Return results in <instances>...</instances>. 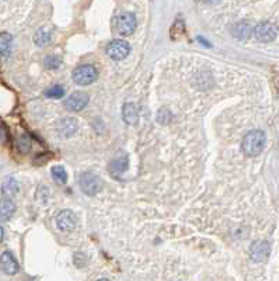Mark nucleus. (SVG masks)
<instances>
[{"instance_id": "9d476101", "label": "nucleus", "mask_w": 279, "mask_h": 281, "mask_svg": "<svg viewBox=\"0 0 279 281\" xmlns=\"http://www.w3.org/2000/svg\"><path fill=\"white\" fill-rule=\"evenodd\" d=\"M88 104V96L83 92H77L70 94L69 98L65 102V107L69 111H80Z\"/></svg>"}, {"instance_id": "b1692460", "label": "nucleus", "mask_w": 279, "mask_h": 281, "mask_svg": "<svg viewBox=\"0 0 279 281\" xmlns=\"http://www.w3.org/2000/svg\"><path fill=\"white\" fill-rule=\"evenodd\" d=\"M3 239H4V230H3V228L0 226V244L3 242Z\"/></svg>"}, {"instance_id": "f8f14e48", "label": "nucleus", "mask_w": 279, "mask_h": 281, "mask_svg": "<svg viewBox=\"0 0 279 281\" xmlns=\"http://www.w3.org/2000/svg\"><path fill=\"white\" fill-rule=\"evenodd\" d=\"M20 190V187H18V183H17V180L13 178H6L4 182H3V184H1V194L4 196V198H13L14 196H17V192Z\"/></svg>"}, {"instance_id": "a211bd4d", "label": "nucleus", "mask_w": 279, "mask_h": 281, "mask_svg": "<svg viewBox=\"0 0 279 281\" xmlns=\"http://www.w3.org/2000/svg\"><path fill=\"white\" fill-rule=\"evenodd\" d=\"M11 51V36L7 32L0 34V54L7 56Z\"/></svg>"}, {"instance_id": "f257e3e1", "label": "nucleus", "mask_w": 279, "mask_h": 281, "mask_svg": "<svg viewBox=\"0 0 279 281\" xmlns=\"http://www.w3.org/2000/svg\"><path fill=\"white\" fill-rule=\"evenodd\" d=\"M267 142V136L261 130H253L243 138L242 149L244 155L257 156L263 152Z\"/></svg>"}, {"instance_id": "f03ea898", "label": "nucleus", "mask_w": 279, "mask_h": 281, "mask_svg": "<svg viewBox=\"0 0 279 281\" xmlns=\"http://www.w3.org/2000/svg\"><path fill=\"white\" fill-rule=\"evenodd\" d=\"M79 184H80L81 192L87 194V196H96L97 192L103 190V180L91 172L81 173L80 178H79Z\"/></svg>"}, {"instance_id": "20e7f679", "label": "nucleus", "mask_w": 279, "mask_h": 281, "mask_svg": "<svg viewBox=\"0 0 279 281\" xmlns=\"http://www.w3.org/2000/svg\"><path fill=\"white\" fill-rule=\"evenodd\" d=\"M117 31L122 36H131L133 31L136 30V17L131 12H125L121 13L117 17V22H115Z\"/></svg>"}, {"instance_id": "4be33fe9", "label": "nucleus", "mask_w": 279, "mask_h": 281, "mask_svg": "<svg viewBox=\"0 0 279 281\" xmlns=\"http://www.w3.org/2000/svg\"><path fill=\"white\" fill-rule=\"evenodd\" d=\"M45 96L49 97V98H60V97L65 96V89L62 86H53L45 92Z\"/></svg>"}, {"instance_id": "f3484780", "label": "nucleus", "mask_w": 279, "mask_h": 281, "mask_svg": "<svg viewBox=\"0 0 279 281\" xmlns=\"http://www.w3.org/2000/svg\"><path fill=\"white\" fill-rule=\"evenodd\" d=\"M51 41V31L48 30V28H39V30L35 32V36H34V42L38 45V46H44L46 45L48 42Z\"/></svg>"}, {"instance_id": "aec40b11", "label": "nucleus", "mask_w": 279, "mask_h": 281, "mask_svg": "<svg viewBox=\"0 0 279 281\" xmlns=\"http://www.w3.org/2000/svg\"><path fill=\"white\" fill-rule=\"evenodd\" d=\"M17 148H18V150L21 154H27L29 149H31V140H29V136L27 134H22V135L18 136V140H17Z\"/></svg>"}, {"instance_id": "2eb2a0df", "label": "nucleus", "mask_w": 279, "mask_h": 281, "mask_svg": "<svg viewBox=\"0 0 279 281\" xmlns=\"http://www.w3.org/2000/svg\"><path fill=\"white\" fill-rule=\"evenodd\" d=\"M122 117H124V121L128 122V124H136L138 122V110L135 107V104L128 103L124 106V111H122Z\"/></svg>"}, {"instance_id": "412c9836", "label": "nucleus", "mask_w": 279, "mask_h": 281, "mask_svg": "<svg viewBox=\"0 0 279 281\" xmlns=\"http://www.w3.org/2000/svg\"><path fill=\"white\" fill-rule=\"evenodd\" d=\"M62 64V60L56 55H48L44 60V65L46 69H58Z\"/></svg>"}, {"instance_id": "5701e85b", "label": "nucleus", "mask_w": 279, "mask_h": 281, "mask_svg": "<svg viewBox=\"0 0 279 281\" xmlns=\"http://www.w3.org/2000/svg\"><path fill=\"white\" fill-rule=\"evenodd\" d=\"M6 134H7V131H6V126H0V138H1L3 142H6Z\"/></svg>"}, {"instance_id": "4468645a", "label": "nucleus", "mask_w": 279, "mask_h": 281, "mask_svg": "<svg viewBox=\"0 0 279 281\" xmlns=\"http://www.w3.org/2000/svg\"><path fill=\"white\" fill-rule=\"evenodd\" d=\"M126 168H128V158H126V156L117 158V159H114L110 164L111 174L115 176V178H119V176L126 170Z\"/></svg>"}, {"instance_id": "7ed1b4c3", "label": "nucleus", "mask_w": 279, "mask_h": 281, "mask_svg": "<svg viewBox=\"0 0 279 281\" xmlns=\"http://www.w3.org/2000/svg\"><path fill=\"white\" fill-rule=\"evenodd\" d=\"M73 82L79 86H88L94 83L98 78V72L93 65H81L77 66L72 74Z\"/></svg>"}, {"instance_id": "423d86ee", "label": "nucleus", "mask_w": 279, "mask_h": 281, "mask_svg": "<svg viewBox=\"0 0 279 281\" xmlns=\"http://www.w3.org/2000/svg\"><path fill=\"white\" fill-rule=\"evenodd\" d=\"M129 52H131V46L124 40H114L107 45V55L114 60H124Z\"/></svg>"}, {"instance_id": "6e6552de", "label": "nucleus", "mask_w": 279, "mask_h": 281, "mask_svg": "<svg viewBox=\"0 0 279 281\" xmlns=\"http://www.w3.org/2000/svg\"><path fill=\"white\" fill-rule=\"evenodd\" d=\"M56 225L60 230L63 232H70L76 228L77 225V218L74 215L73 211L70 210H65L62 212H59L58 216H56Z\"/></svg>"}, {"instance_id": "393cba45", "label": "nucleus", "mask_w": 279, "mask_h": 281, "mask_svg": "<svg viewBox=\"0 0 279 281\" xmlns=\"http://www.w3.org/2000/svg\"><path fill=\"white\" fill-rule=\"evenodd\" d=\"M97 281H110V280H105V278H101V280H97Z\"/></svg>"}, {"instance_id": "ddd939ff", "label": "nucleus", "mask_w": 279, "mask_h": 281, "mask_svg": "<svg viewBox=\"0 0 279 281\" xmlns=\"http://www.w3.org/2000/svg\"><path fill=\"white\" fill-rule=\"evenodd\" d=\"M15 206L14 202L8 198H1L0 200V221H7L14 214Z\"/></svg>"}, {"instance_id": "0eeeda50", "label": "nucleus", "mask_w": 279, "mask_h": 281, "mask_svg": "<svg viewBox=\"0 0 279 281\" xmlns=\"http://www.w3.org/2000/svg\"><path fill=\"white\" fill-rule=\"evenodd\" d=\"M270 253H271V248H270V244L267 240H256L254 244H251L250 258L251 260L257 262V263L267 262Z\"/></svg>"}, {"instance_id": "6ab92c4d", "label": "nucleus", "mask_w": 279, "mask_h": 281, "mask_svg": "<svg viewBox=\"0 0 279 281\" xmlns=\"http://www.w3.org/2000/svg\"><path fill=\"white\" fill-rule=\"evenodd\" d=\"M52 178H55V182L59 183V184H65L67 180V173L65 170V168H62V166H53L52 168Z\"/></svg>"}, {"instance_id": "dca6fc26", "label": "nucleus", "mask_w": 279, "mask_h": 281, "mask_svg": "<svg viewBox=\"0 0 279 281\" xmlns=\"http://www.w3.org/2000/svg\"><path fill=\"white\" fill-rule=\"evenodd\" d=\"M233 36L240 40H246L251 36V26L249 22H242L239 24H236L235 28H233Z\"/></svg>"}, {"instance_id": "39448f33", "label": "nucleus", "mask_w": 279, "mask_h": 281, "mask_svg": "<svg viewBox=\"0 0 279 281\" xmlns=\"http://www.w3.org/2000/svg\"><path fill=\"white\" fill-rule=\"evenodd\" d=\"M278 34V28L274 22H263L254 28V36L261 42H271Z\"/></svg>"}, {"instance_id": "1a4fd4ad", "label": "nucleus", "mask_w": 279, "mask_h": 281, "mask_svg": "<svg viewBox=\"0 0 279 281\" xmlns=\"http://www.w3.org/2000/svg\"><path fill=\"white\" fill-rule=\"evenodd\" d=\"M0 270L3 273L8 274V276L18 273L20 266H18L17 260L13 256V253H10V252H3L1 253V256H0Z\"/></svg>"}, {"instance_id": "9b49d317", "label": "nucleus", "mask_w": 279, "mask_h": 281, "mask_svg": "<svg viewBox=\"0 0 279 281\" xmlns=\"http://www.w3.org/2000/svg\"><path fill=\"white\" fill-rule=\"evenodd\" d=\"M77 128H79V122L73 117H66V118L60 120L58 124V131L63 138L72 136L77 131Z\"/></svg>"}]
</instances>
